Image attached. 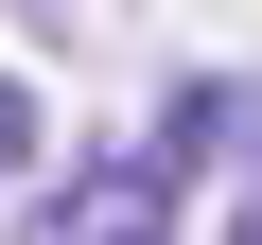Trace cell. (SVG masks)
<instances>
[{
	"mask_svg": "<svg viewBox=\"0 0 262 245\" xmlns=\"http://www.w3.org/2000/svg\"><path fill=\"white\" fill-rule=\"evenodd\" d=\"M35 245H175V158H70Z\"/></svg>",
	"mask_w": 262,
	"mask_h": 245,
	"instance_id": "obj_1",
	"label": "cell"
},
{
	"mask_svg": "<svg viewBox=\"0 0 262 245\" xmlns=\"http://www.w3.org/2000/svg\"><path fill=\"white\" fill-rule=\"evenodd\" d=\"M18 158H35V105H18V88H0V175H18Z\"/></svg>",
	"mask_w": 262,
	"mask_h": 245,
	"instance_id": "obj_2",
	"label": "cell"
},
{
	"mask_svg": "<svg viewBox=\"0 0 262 245\" xmlns=\"http://www.w3.org/2000/svg\"><path fill=\"white\" fill-rule=\"evenodd\" d=\"M227 245H262V193H245V228H227Z\"/></svg>",
	"mask_w": 262,
	"mask_h": 245,
	"instance_id": "obj_3",
	"label": "cell"
}]
</instances>
